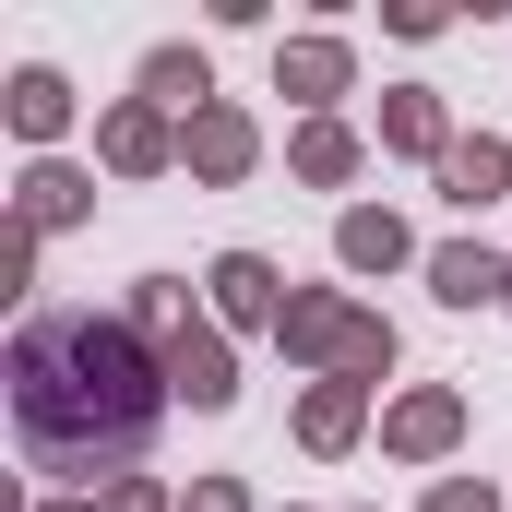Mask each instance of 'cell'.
I'll use <instances>...</instances> for the list:
<instances>
[{
	"label": "cell",
	"mask_w": 512,
	"mask_h": 512,
	"mask_svg": "<svg viewBox=\"0 0 512 512\" xmlns=\"http://www.w3.org/2000/svg\"><path fill=\"white\" fill-rule=\"evenodd\" d=\"M12 441L48 477L131 465L155 441V370H143V346H131L120 322H96V310L24 322V346H12Z\"/></svg>",
	"instance_id": "obj_1"
}]
</instances>
